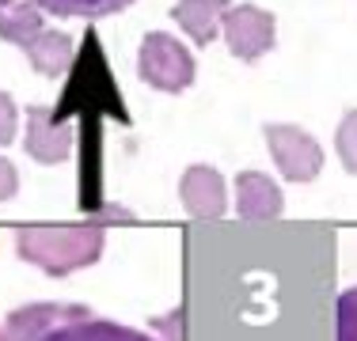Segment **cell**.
<instances>
[{
  "label": "cell",
  "mask_w": 357,
  "mask_h": 341,
  "mask_svg": "<svg viewBox=\"0 0 357 341\" xmlns=\"http://www.w3.org/2000/svg\"><path fill=\"white\" fill-rule=\"evenodd\" d=\"M0 341H172L103 319L84 303H27L0 319Z\"/></svg>",
  "instance_id": "cell-1"
},
{
  "label": "cell",
  "mask_w": 357,
  "mask_h": 341,
  "mask_svg": "<svg viewBox=\"0 0 357 341\" xmlns=\"http://www.w3.org/2000/svg\"><path fill=\"white\" fill-rule=\"evenodd\" d=\"M103 228L76 224V228H20L15 232V254L50 277H69L103 258Z\"/></svg>",
  "instance_id": "cell-2"
},
{
  "label": "cell",
  "mask_w": 357,
  "mask_h": 341,
  "mask_svg": "<svg viewBox=\"0 0 357 341\" xmlns=\"http://www.w3.org/2000/svg\"><path fill=\"white\" fill-rule=\"evenodd\" d=\"M137 76L149 88L164 91V95H178V91H186L194 84L198 65H194V54L175 34L149 31L137 46Z\"/></svg>",
  "instance_id": "cell-3"
},
{
  "label": "cell",
  "mask_w": 357,
  "mask_h": 341,
  "mask_svg": "<svg viewBox=\"0 0 357 341\" xmlns=\"http://www.w3.org/2000/svg\"><path fill=\"white\" fill-rule=\"evenodd\" d=\"M220 38H225L228 54L251 65L278 46V19L274 12L259 4H232L225 12V23H220Z\"/></svg>",
  "instance_id": "cell-4"
},
{
  "label": "cell",
  "mask_w": 357,
  "mask_h": 341,
  "mask_svg": "<svg viewBox=\"0 0 357 341\" xmlns=\"http://www.w3.org/2000/svg\"><path fill=\"white\" fill-rule=\"evenodd\" d=\"M266 148L274 156V167L282 170L285 182H316L323 170V144L301 125H266Z\"/></svg>",
  "instance_id": "cell-5"
},
{
  "label": "cell",
  "mask_w": 357,
  "mask_h": 341,
  "mask_svg": "<svg viewBox=\"0 0 357 341\" xmlns=\"http://www.w3.org/2000/svg\"><path fill=\"white\" fill-rule=\"evenodd\" d=\"M73 144H76V133L73 125H65L57 118V110L50 106H31L27 110V136H23V148L27 156L42 167H54V164H65L73 156Z\"/></svg>",
  "instance_id": "cell-6"
},
{
  "label": "cell",
  "mask_w": 357,
  "mask_h": 341,
  "mask_svg": "<svg viewBox=\"0 0 357 341\" xmlns=\"http://www.w3.org/2000/svg\"><path fill=\"white\" fill-rule=\"evenodd\" d=\"M178 201L198 220H220L228 212V186L225 175L209 164H194L178 178Z\"/></svg>",
  "instance_id": "cell-7"
},
{
  "label": "cell",
  "mask_w": 357,
  "mask_h": 341,
  "mask_svg": "<svg viewBox=\"0 0 357 341\" xmlns=\"http://www.w3.org/2000/svg\"><path fill=\"white\" fill-rule=\"evenodd\" d=\"M236 212L243 220H278L285 212V193L262 170H240L236 175Z\"/></svg>",
  "instance_id": "cell-8"
},
{
  "label": "cell",
  "mask_w": 357,
  "mask_h": 341,
  "mask_svg": "<svg viewBox=\"0 0 357 341\" xmlns=\"http://www.w3.org/2000/svg\"><path fill=\"white\" fill-rule=\"evenodd\" d=\"M228 8H232V0H178L172 8V19L190 34L194 46H209L213 38H220V23H225Z\"/></svg>",
  "instance_id": "cell-9"
},
{
  "label": "cell",
  "mask_w": 357,
  "mask_h": 341,
  "mask_svg": "<svg viewBox=\"0 0 357 341\" xmlns=\"http://www.w3.org/2000/svg\"><path fill=\"white\" fill-rule=\"evenodd\" d=\"M23 54H27V61H31V68H35L38 76H46V80H57V76H61L65 68L73 65L76 42H73L65 31H50V27H46L27 49H23Z\"/></svg>",
  "instance_id": "cell-10"
},
{
  "label": "cell",
  "mask_w": 357,
  "mask_h": 341,
  "mask_svg": "<svg viewBox=\"0 0 357 341\" xmlns=\"http://www.w3.org/2000/svg\"><path fill=\"white\" fill-rule=\"evenodd\" d=\"M42 31H46V15H42L38 4H20L15 0V4L0 8V42L27 49Z\"/></svg>",
  "instance_id": "cell-11"
},
{
  "label": "cell",
  "mask_w": 357,
  "mask_h": 341,
  "mask_svg": "<svg viewBox=\"0 0 357 341\" xmlns=\"http://www.w3.org/2000/svg\"><path fill=\"white\" fill-rule=\"evenodd\" d=\"M35 4L57 19H107V15L126 12L137 0H35Z\"/></svg>",
  "instance_id": "cell-12"
},
{
  "label": "cell",
  "mask_w": 357,
  "mask_h": 341,
  "mask_svg": "<svg viewBox=\"0 0 357 341\" xmlns=\"http://www.w3.org/2000/svg\"><path fill=\"white\" fill-rule=\"evenodd\" d=\"M335 152H338V164L346 167V175L357 178V110H346L342 122L335 129Z\"/></svg>",
  "instance_id": "cell-13"
},
{
  "label": "cell",
  "mask_w": 357,
  "mask_h": 341,
  "mask_svg": "<svg viewBox=\"0 0 357 341\" xmlns=\"http://www.w3.org/2000/svg\"><path fill=\"white\" fill-rule=\"evenodd\" d=\"M335 341H357V285L335 303Z\"/></svg>",
  "instance_id": "cell-14"
},
{
  "label": "cell",
  "mask_w": 357,
  "mask_h": 341,
  "mask_svg": "<svg viewBox=\"0 0 357 341\" xmlns=\"http://www.w3.org/2000/svg\"><path fill=\"white\" fill-rule=\"evenodd\" d=\"M20 133V110H15V99L8 91H0V148L15 141Z\"/></svg>",
  "instance_id": "cell-15"
},
{
  "label": "cell",
  "mask_w": 357,
  "mask_h": 341,
  "mask_svg": "<svg viewBox=\"0 0 357 341\" xmlns=\"http://www.w3.org/2000/svg\"><path fill=\"white\" fill-rule=\"evenodd\" d=\"M15 193H20V170L12 159L0 156V201H12Z\"/></svg>",
  "instance_id": "cell-16"
},
{
  "label": "cell",
  "mask_w": 357,
  "mask_h": 341,
  "mask_svg": "<svg viewBox=\"0 0 357 341\" xmlns=\"http://www.w3.org/2000/svg\"><path fill=\"white\" fill-rule=\"evenodd\" d=\"M4 4H15V0H0V8H4Z\"/></svg>",
  "instance_id": "cell-17"
}]
</instances>
